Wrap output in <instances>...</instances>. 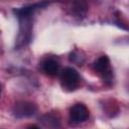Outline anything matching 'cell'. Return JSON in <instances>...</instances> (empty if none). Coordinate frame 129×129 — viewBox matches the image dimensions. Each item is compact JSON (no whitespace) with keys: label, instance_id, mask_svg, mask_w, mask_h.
<instances>
[{"label":"cell","instance_id":"obj_3","mask_svg":"<svg viewBox=\"0 0 129 129\" xmlns=\"http://www.w3.org/2000/svg\"><path fill=\"white\" fill-rule=\"evenodd\" d=\"M70 118L75 124L85 122L89 118V110L84 104H76L70 110Z\"/></svg>","mask_w":129,"mask_h":129},{"label":"cell","instance_id":"obj_4","mask_svg":"<svg viewBox=\"0 0 129 129\" xmlns=\"http://www.w3.org/2000/svg\"><path fill=\"white\" fill-rule=\"evenodd\" d=\"M94 69L98 71L100 74L103 75L105 81H111L112 79V72L110 70V60L107 55L100 56L94 62Z\"/></svg>","mask_w":129,"mask_h":129},{"label":"cell","instance_id":"obj_5","mask_svg":"<svg viewBox=\"0 0 129 129\" xmlns=\"http://www.w3.org/2000/svg\"><path fill=\"white\" fill-rule=\"evenodd\" d=\"M42 70L48 76H55L58 73L59 64L53 59H46L42 63Z\"/></svg>","mask_w":129,"mask_h":129},{"label":"cell","instance_id":"obj_1","mask_svg":"<svg viewBox=\"0 0 129 129\" xmlns=\"http://www.w3.org/2000/svg\"><path fill=\"white\" fill-rule=\"evenodd\" d=\"M60 81L63 89L68 91H73L77 88L79 84V81H80L79 73L73 68H67L61 73Z\"/></svg>","mask_w":129,"mask_h":129},{"label":"cell","instance_id":"obj_2","mask_svg":"<svg viewBox=\"0 0 129 129\" xmlns=\"http://www.w3.org/2000/svg\"><path fill=\"white\" fill-rule=\"evenodd\" d=\"M37 111V107L35 104L31 103V102H27V101H21V102H17L13 109V115L16 118H28L33 116Z\"/></svg>","mask_w":129,"mask_h":129},{"label":"cell","instance_id":"obj_6","mask_svg":"<svg viewBox=\"0 0 129 129\" xmlns=\"http://www.w3.org/2000/svg\"><path fill=\"white\" fill-rule=\"evenodd\" d=\"M73 10L78 15H83L87 10V4L84 0H76L74 3Z\"/></svg>","mask_w":129,"mask_h":129}]
</instances>
